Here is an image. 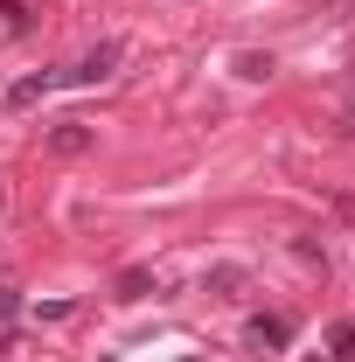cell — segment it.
<instances>
[{
    "mask_svg": "<svg viewBox=\"0 0 355 362\" xmlns=\"http://www.w3.org/2000/svg\"><path fill=\"white\" fill-rule=\"evenodd\" d=\"M119 70V42H98V49H84L70 70H56V84H105Z\"/></svg>",
    "mask_w": 355,
    "mask_h": 362,
    "instance_id": "1",
    "label": "cell"
},
{
    "mask_svg": "<svg viewBox=\"0 0 355 362\" xmlns=\"http://www.w3.org/2000/svg\"><path fill=\"white\" fill-rule=\"evenodd\" d=\"M91 126L84 119H56V126H49V153H63V160H70V153H91Z\"/></svg>",
    "mask_w": 355,
    "mask_h": 362,
    "instance_id": "2",
    "label": "cell"
},
{
    "mask_svg": "<svg viewBox=\"0 0 355 362\" xmlns=\"http://www.w3.org/2000/svg\"><path fill=\"white\" fill-rule=\"evenodd\" d=\"M251 341H258V349H286V341H293V320L286 314H258L251 320Z\"/></svg>",
    "mask_w": 355,
    "mask_h": 362,
    "instance_id": "3",
    "label": "cell"
},
{
    "mask_svg": "<svg viewBox=\"0 0 355 362\" xmlns=\"http://www.w3.org/2000/svg\"><path fill=\"white\" fill-rule=\"evenodd\" d=\"M112 293H119V300H146V293H161V279H153L146 265H133V272H119V286H112Z\"/></svg>",
    "mask_w": 355,
    "mask_h": 362,
    "instance_id": "4",
    "label": "cell"
},
{
    "mask_svg": "<svg viewBox=\"0 0 355 362\" xmlns=\"http://www.w3.org/2000/svg\"><path fill=\"white\" fill-rule=\"evenodd\" d=\"M42 90H56V70H42V77H21V84L7 90V105H35Z\"/></svg>",
    "mask_w": 355,
    "mask_h": 362,
    "instance_id": "5",
    "label": "cell"
},
{
    "mask_svg": "<svg viewBox=\"0 0 355 362\" xmlns=\"http://www.w3.org/2000/svg\"><path fill=\"white\" fill-rule=\"evenodd\" d=\"M244 286V265H209L202 272V293H237Z\"/></svg>",
    "mask_w": 355,
    "mask_h": 362,
    "instance_id": "6",
    "label": "cell"
},
{
    "mask_svg": "<svg viewBox=\"0 0 355 362\" xmlns=\"http://www.w3.org/2000/svg\"><path fill=\"white\" fill-rule=\"evenodd\" d=\"M327 356H334V362H355V320H334V327H327Z\"/></svg>",
    "mask_w": 355,
    "mask_h": 362,
    "instance_id": "7",
    "label": "cell"
},
{
    "mask_svg": "<svg viewBox=\"0 0 355 362\" xmlns=\"http://www.w3.org/2000/svg\"><path fill=\"white\" fill-rule=\"evenodd\" d=\"M237 77H251V84H265V77H272V56H237Z\"/></svg>",
    "mask_w": 355,
    "mask_h": 362,
    "instance_id": "8",
    "label": "cell"
}]
</instances>
